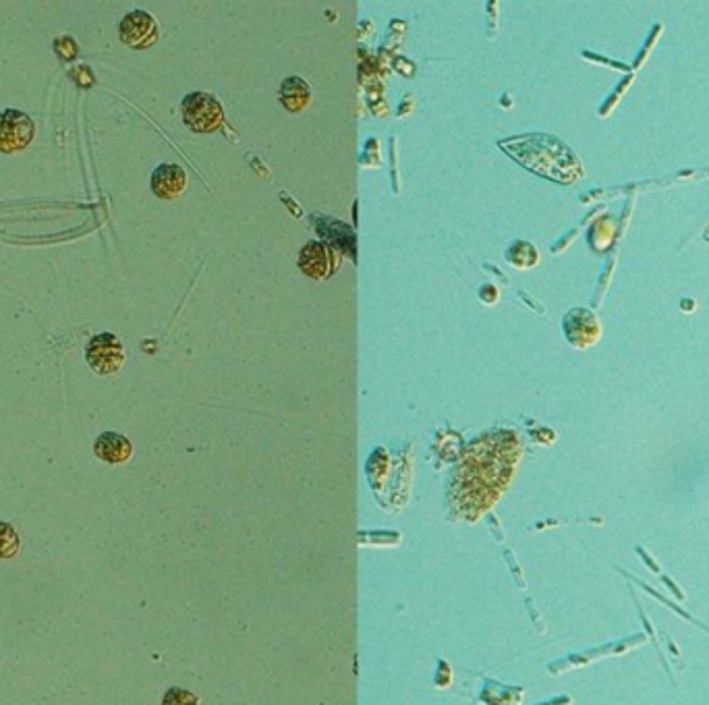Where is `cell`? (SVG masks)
Returning <instances> with one entry per match:
<instances>
[{"label": "cell", "instance_id": "obj_6", "mask_svg": "<svg viewBox=\"0 0 709 705\" xmlns=\"http://www.w3.org/2000/svg\"><path fill=\"white\" fill-rule=\"evenodd\" d=\"M119 36H121V42L131 48H137V50L150 48L158 42V36H160L158 21L148 11H139V9L131 11L129 15L123 17V21L119 25Z\"/></svg>", "mask_w": 709, "mask_h": 705}, {"label": "cell", "instance_id": "obj_2", "mask_svg": "<svg viewBox=\"0 0 709 705\" xmlns=\"http://www.w3.org/2000/svg\"><path fill=\"white\" fill-rule=\"evenodd\" d=\"M183 121L195 133H214L224 123L222 102L210 92H193L183 98Z\"/></svg>", "mask_w": 709, "mask_h": 705}, {"label": "cell", "instance_id": "obj_7", "mask_svg": "<svg viewBox=\"0 0 709 705\" xmlns=\"http://www.w3.org/2000/svg\"><path fill=\"white\" fill-rule=\"evenodd\" d=\"M152 191L160 200H177L187 187V173L179 164H160L152 173Z\"/></svg>", "mask_w": 709, "mask_h": 705}, {"label": "cell", "instance_id": "obj_3", "mask_svg": "<svg viewBox=\"0 0 709 705\" xmlns=\"http://www.w3.org/2000/svg\"><path fill=\"white\" fill-rule=\"evenodd\" d=\"M85 359H88L90 368L100 376L117 374L125 363V349L121 338L112 332L92 336L88 347H85Z\"/></svg>", "mask_w": 709, "mask_h": 705}, {"label": "cell", "instance_id": "obj_13", "mask_svg": "<svg viewBox=\"0 0 709 705\" xmlns=\"http://www.w3.org/2000/svg\"><path fill=\"white\" fill-rule=\"evenodd\" d=\"M160 705H202V703L195 693L181 687H173L164 693Z\"/></svg>", "mask_w": 709, "mask_h": 705}, {"label": "cell", "instance_id": "obj_11", "mask_svg": "<svg viewBox=\"0 0 709 705\" xmlns=\"http://www.w3.org/2000/svg\"><path fill=\"white\" fill-rule=\"evenodd\" d=\"M506 260L519 270H529L540 262V251H537L529 241H513L506 249Z\"/></svg>", "mask_w": 709, "mask_h": 705}, {"label": "cell", "instance_id": "obj_5", "mask_svg": "<svg viewBox=\"0 0 709 705\" xmlns=\"http://www.w3.org/2000/svg\"><path fill=\"white\" fill-rule=\"evenodd\" d=\"M562 330L566 341H569L575 349H591L593 345L600 343L602 338V324L593 312L585 307H575L562 320Z\"/></svg>", "mask_w": 709, "mask_h": 705}, {"label": "cell", "instance_id": "obj_8", "mask_svg": "<svg viewBox=\"0 0 709 705\" xmlns=\"http://www.w3.org/2000/svg\"><path fill=\"white\" fill-rule=\"evenodd\" d=\"M94 455L108 465H123L133 457V444L123 434L104 432L94 442Z\"/></svg>", "mask_w": 709, "mask_h": 705}, {"label": "cell", "instance_id": "obj_9", "mask_svg": "<svg viewBox=\"0 0 709 705\" xmlns=\"http://www.w3.org/2000/svg\"><path fill=\"white\" fill-rule=\"evenodd\" d=\"M299 268L309 278L322 280L332 270V253L322 241H311L299 251Z\"/></svg>", "mask_w": 709, "mask_h": 705}, {"label": "cell", "instance_id": "obj_1", "mask_svg": "<svg viewBox=\"0 0 709 705\" xmlns=\"http://www.w3.org/2000/svg\"><path fill=\"white\" fill-rule=\"evenodd\" d=\"M500 148L540 177L558 183H573L581 177V162L575 152L552 135L513 137L500 141Z\"/></svg>", "mask_w": 709, "mask_h": 705}, {"label": "cell", "instance_id": "obj_12", "mask_svg": "<svg viewBox=\"0 0 709 705\" xmlns=\"http://www.w3.org/2000/svg\"><path fill=\"white\" fill-rule=\"evenodd\" d=\"M21 550L19 533L11 523L0 521V560L15 558Z\"/></svg>", "mask_w": 709, "mask_h": 705}, {"label": "cell", "instance_id": "obj_4", "mask_svg": "<svg viewBox=\"0 0 709 705\" xmlns=\"http://www.w3.org/2000/svg\"><path fill=\"white\" fill-rule=\"evenodd\" d=\"M36 135L34 121L21 110L7 108L0 112V152H21L32 144Z\"/></svg>", "mask_w": 709, "mask_h": 705}, {"label": "cell", "instance_id": "obj_10", "mask_svg": "<svg viewBox=\"0 0 709 705\" xmlns=\"http://www.w3.org/2000/svg\"><path fill=\"white\" fill-rule=\"evenodd\" d=\"M311 86L301 77H287L280 83V104L289 112H301L311 104Z\"/></svg>", "mask_w": 709, "mask_h": 705}]
</instances>
